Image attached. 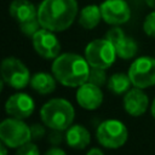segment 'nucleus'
I'll return each mask as SVG.
<instances>
[{
    "instance_id": "18",
    "label": "nucleus",
    "mask_w": 155,
    "mask_h": 155,
    "mask_svg": "<svg viewBox=\"0 0 155 155\" xmlns=\"http://www.w3.org/2000/svg\"><path fill=\"white\" fill-rule=\"evenodd\" d=\"M131 86L133 85L128 74H124V73L113 74L107 82L108 90L114 94H125L131 88Z\"/></svg>"
},
{
    "instance_id": "22",
    "label": "nucleus",
    "mask_w": 155,
    "mask_h": 155,
    "mask_svg": "<svg viewBox=\"0 0 155 155\" xmlns=\"http://www.w3.org/2000/svg\"><path fill=\"white\" fill-rule=\"evenodd\" d=\"M15 155H40V150L35 143L28 142L21 145L19 148H17Z\"/></svg>"
},
{
    "instance_id": "15",
    "label": "nucleus",
    "mask_w": 155,
    "mask_h": 155,
    "mask_svg": "<svg viewBox=\"0 0 155 155\" xmlns=\"http://www.w3.org/2000/svg\"><path fill=\"white\" fill-rule=\"evenodd\" d=\"M8 11L10 15L18 22V24L38 18V10L28 0H13Z\"/></svg>"
},
{
    "instance_id": "24",
    "label": "nucleus",
    "mask_w": 155,
    "mask_h": 155,
    "mask_svg": "<svg viewBox=\"0 0 155 155\" xmlns=\"http://www.w3.org/2000/svg\"><path fill=\"white\" fill-rule=\"evenodd\" d=\"M125 36V33H124V30L121 29V28H119V27H114V28H111V29H109L108 31H107V34H105V39L107 40H109L113 45H115L117 41H120L122 38Z\"/></svg>"
},
{
    "instance_id": "16",
    "label": "nucleus",
    "mask_w": 155,
    "mask_h": 155,
    "mask_svg": "<svg viewBox=\"0 0 155 155\" xmlns=\"http://www.w3.org/2000/svg\"><path fill=\"white\" fill-rule=\"evenodd\" d=\"M29 85L39 94H50L56 90L57 80L53 74L39 71V73H35L34 75H31Z\"/></svg>"
},
{
    "instance_id": "10",
    "label": "nucleus",
    "mask_w": 155,
    "mask_h": 155,
    "mask_svg": "<svg viewBox=\"0 0 155 155\" xmlns=\"http://www.w3.org/2000/svg\"><path fill=\"white\" fill-rule=\"evenodd\" d=\"M35 110L34 99L24 92H16L11 94L5 102V111L11 117L28 119Z\"/></svg>"
},
{
    "instance_id": "20",
    "label": "nucleus",
    "mask_w": 155,
    "mask_h": 155,
    "mask_svg": "<svg viewBox=\"0 0 155 155\" xmlns=\"http://www.w3.org/2000/svg\"><path fill=\"white\" fill-rule=\"evenodd\" d=\"M105 70H107V69L91 67V69H90V75H88V82L94 84V85H97V86H99V87L104 86V85L108 82V79H109V78H107Z\"/></svg>"
},
{
    "instance_id": "9",
    "label": "nucleus",
    "mask_w": 155,
    "mask_h": 155,
    "mask_svg": "<svg viewBox=\"0 0 155 155\" xmlns=\"http://www.w3.org/2000/svg\"><path fill=\"white\" fill-rule=\"evenodd\" d=\"M31 40H33V47L35 52L42 58L54 59L56 57L59 56L61 44L52 30L41 28L34 34Z\"/></svg>"
},
{
    "instance_id": "21",
    "label": "nucleus",
    "mask_w": 155,
    "mask_h": 155,
    "mask_svg": "<svg viewBox=\"0 0 155 155\" xmlns=\"http://www.w3.org/2000/svg\"><path fill=\"white\" fill-rule=\"evenodd\" d=\"M40 27H41V24H40V22H39L38 18H34L31 21H28V22H24V23H21L19 24L21 31L25 36H30V38L34 36V34L40 29Z\"/></svg>"
},
{
    "instance_id": "13",
    "label": "nucleus",
    "mask_w": 155,
    "mask_h": 155,
    "mask_svg": "<svg viewBox=\"0 0 155 155\" xmlns=\"http://www.w3.org/2000/svg\"><path fill=\"white\" fill-rule=\"evenodd\" d=\"M122 107L128 115L138 117L147 111L149 107V98L147 93L143 91V88L133 86V88H130L124 94Z\"/></svg>"
},
{
    "instance_id": "5",
    "label": "nucleus",
    "mask_w": 155,
    "mask_h": 155,
    "mask_svg": "<svg viewBox=\"0 0 155 155\" xmlns=\"http://www.w3.org/2000/svg\"><path fill=\"white\" fill-rule=\"evenodd\" d=\"M0 139L1 143L10 149H17L21 145L30 142L31 132L23 120L16 117H7L0 124Z\"/></svg>"
},
{
    "instance_id": "2",
    "label": "nucleus",
    "mask_w": 155,
    "mask_h": 155,
    "mask_svg": "<svg viewBox=\"0 0 155 155\" xmlns=\"http://www.w3.org/2000/svg\"><path fill=\"white\" fill-rule=\"evenodd\" d=\"M91 65L85 57L68 52L53 59L51 70L56 80L67 87H79L88 81Z\"/></svg>"
},
{
    "instance_id": "6",
    "label": "nucleus",
    "mask_w": 155,
    "mask_h": 155,
    "mask_svg": "<svg viewBox=\"0 0 155 155\" xmlns=\"http://www.w3.org/2000/svg\"><path fill=\"white\" fill-rule=\"evenodd\" d=\"M1 81L15 90H23L30 84V71L27 65L16 57H7L1 62Z\"/></svg>"
},
{
    "instance_id": "19",
    "label": "nucleus",
    "mask_w": 155,
    "mask_h": 155,
    "mask_svg": "<svg viewBox=\"0 0 155 155\" xmlns=\"http://www.w3.org/2000/svg\"><path fill=\"white\" fill-rule=\"evenodd\" d=\"M114 47H115V51H116L117 57H120L121 59H131L138 52V45H137V42L132 38L126 36V35L120 41H117L114 45Z\"/></svg>"
},
{
    "instance_id": "26",
    "label": "nucleus",
    "mask_w": 155,
    "mask_h": 155,
    "mask_svg": "<svg viewBox=\"0 0 155 155\" xmlns=\"http://www.w3.org/2000/svg\"><path fill=\"white\" fill-rule=\"evenodd\" d=\"M30 132H31V139H41L46 134L45 125L44 124H33L30 125Z\"/></svg>"
},
{
    "instance_id": "29",
    "label": "nucleus",
    "mask_w": 155,
    "mask_h": 155,
    "mask_svg": "<svg viewBox=\"0 0 155 155\" xmlns=\"http://www.w3.org/2000/svg\"><path fill=\"white\" fill-rule=\"evenodd\" d=\"M7 145H5L4 143H1V147H0V149H1V155H7Z\"/></svg>"
},
{
    "instance_id": "28",
    "label": "nucleus",
    "mask_w": 155,
    "mask_h": 155,
    "mask_svg": "<svg viewBox=\"0 0 155 155\" xmlns=\"http://www.w3.org/2000/svg\"><path fill=\"white\" fill-rule=\"evenodd\" d=\"M86 155H104V153H103L99 148H91V149L86 153Z\"/></svg>"
},
{
    "instance_id": "3",
    "label": "nucleus",
    "mask_w": 155,
    "mask_h": 155,
    "mask_svg": "<svg viewBox=\"0 0 155 155\" xmlns=\"http://www.w3.org/2000/svg\"><path fill=\"white\" fill-rule=\"evenodd\" d=\"M42 124L50 130H68L75 117L73 104L65 98H51L40 109Z\"/></svg>"
},
{
    "instance_id": "8",
    "label": "nucleus",
    "mask_w": 155,
    "mask_h": 155,
    "mask_svg": "<svg viewBox=\"0 0 155 155\" xmlns=\"http://www.w3.org/2000/svg\"><path fill=\"white\" fill-rule=\"evenodd\" d=\"M128 76L134 87L149 88L155 85V57L143 56L132 62L128 68Z\"/></svg>"
},
{
    "instance_id": "12",
    "label": "nucleus",
    "mask_w": 155,
    "mask_h": 155,
    "mask_svg": "<svg viewBox=\"0 0 155 155\" xmlns=\"http://www.w3.org/2000/svg\"><path fill=\"white\" fill-rule=\"evenodd\" d=\"M75 99L82 109L96 110L102 105L104 96L99 86L87 81L78 87L75 93Z\"/></svg>"
},
{
    "instance_id": "17",
    "label": "nucleus",
    "mask_w": 155,
    "mask_h": 155,
    "mask_svg": "<svg viewBox=\"0 0 155 155\" xmlns=\"http://www.w3.org/2000/svg\"><path fill=\"white\" fill-rule=\"evenodd\" d=\"M102 18L101 7L96 5H88L84 7L79 15V23L85 29H93L99 24Z\"/></svg>"
},
{
    "instance_id": "4",
    "label": "nucleus",
    "mask_w": 155,
    "mask_h": 155,
    "mask_svg": "<svg viewBox=\"0 0 155 155\" xmlns=\"http://www.w3.org/2000/svg\"><path fill=\"white\" fill-rule=\"evenodd\" d=\"M98 143L107 149H119L128 139V130L126 125L116 119L102 121L96 130Z\"/></svg>"
},
{
    "instance_id": "27",
    "label": "nucleus",
    "mask_w": 155,
    "mask_h": 155,
    "mask_svg": "<svg viewBox=\"0 0 155 155\" xmlns=\"http://www.w3.org/2000/svg\"><path fill=\"white\" fill-rule=\"evenodd\" d=\"M45 155H67V153H65L63 149L58 148L57 145H56V147L53 145V147H51L48 150H46Z\"/></svg>"
},
{
    "instance_id": "7",
    "label": "nucleus",
    "mask_w": 155,
    "mask_h": 155,
    "mask_svg": "<svg viewBox=\"0 0 155 155\" xmlns=\"http://www.w3.org/2000/svg\"><path fill=\"white\" fill-rule=\"evenodd\" d=\"M116 56L114 45L105 38L92 40L85 47V58L88 64L94 68H110L115 62Z\"/></svg>"
},
{
    "instance_id": "30",
    "label": "nucleus",
    "mask_w": 155,
    "mask_h": 155,
    "mask_svg": "<svg viewBox=\"0 0 155 155\" xmlns=\"http://www.w3.org/2000/svg\"><path fill=\"white\" fill-rule=\"evenodd\" d=\"M150 111H151V116L155 119V98H154V101H153V103L150 105Z\"/></svg>"
},
{
    "instance_id": "11",
    "label": "nucleus",
    "mask_w": 155,
    "mask_h": 155,
    "mask_svg": "<svg viewBox=\"0 0 155 155\" xmlns=\"http://www.w3.org/2000/svg\"><path fill=\"white\" fill-rule=\"evenodd\" d=\"M102 18L113 25L126 23L131 17L128 4L124 0H105L101 4Z\"/></svg>"
},
{
    "instance_id": "31",
    "label": "nucleus",
    "mask_w": 155,
    "mask_h": 155,
    "mask_svg": "<svg viewBox=\"0 0 155 155\" xmlns=\"http://www.w3.org/2000/svg\"><path fill=\"white\" fill-rule=\"evenodd\" d=\"M145 2L148 4L149 7H151V8L155 10V0H145Z\"/></svg>"
},
{
    "instance_id": "14",
    "label": "nucleus",
    "mask_w": 155,
    "mask_h": 155,
    "mask_svg": "<svg viewBox=\"0 0 155 155\" xmlns=\"http://www.w3.org/2000/svg\"><path fill=\"white\" fill-rule=\"evenodd\" d=\"M65 134V143L76 150L85 149L91 142L90 131L80 124H73L68 130L64 131Z\"/></svg>"
},
{
    "instance_id": "1",
    "label": "nucleus",
    "mask_w": 155,
    "mask_h": 155,
    "mask_svg": "<svg viewBox=\"0 0 155 155\" xmlns=\"http://www.w3.org/2000/svg\"><path fill=\"white\" fill-rule=\"evenodd\" d=\"M78 15L76 0H44L38 8L41 28L63 31L75 21Z\"/></svg>"
},
{
    "instance_id": "25",
    "label": "nucleus",
    "mask_w": 155,
    "mask_h": 155,
    "mask_svg": "<svg viewBox=\"0 0 155 155\" xmlns=\"http://www.w3.org/2000/svg\"><path fill=\"white\" fill-rule=\"evenodd\" d=\"M64 131H59V130H51L50 134L47 136V140L50 142V144L52 145H58L61 144L63 140H65V134L63 133Z\"/></svg>"
},
{
    "instance_id": "23",
    "label": "nucleus",
    "mask_w": 155,
    "mask_h": 155,
    "mask_svg": "<svg viewBox=\"0 0 155 155\" xmlns=\"http://www.w3.org/2000/svg\"><path fill=\"white\" fill-rule=\"evenodd\" d=\"M143 29L148 36L155 39V11L149 13L145 17L144 23H143Z\"/></svg>"
}]
</instances>
